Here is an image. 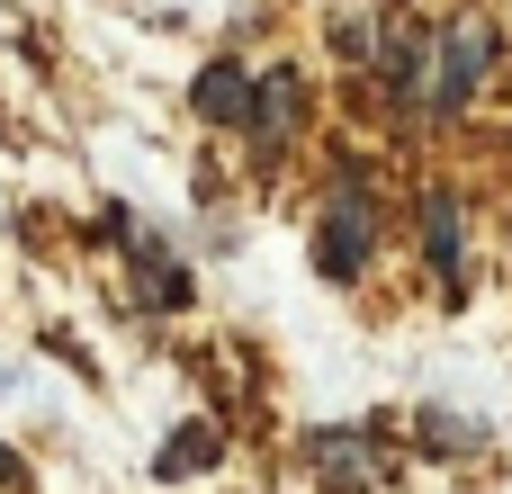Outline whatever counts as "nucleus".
<instances>
[{
  "label": "nucleus",
  "instance_id": "obj_4",
  "mask_svg": "<svg viewBox=\"0 0 512 494\" xmlns=\"http://www.w3.org/2000/svg\"><path fill=\"white\" fill-rule=\"evenodd\" d=\"M252 90H261V81H243V63H207V72H198V108H207L216 126L252 117Z\"/></svg>",
  "mask_w": 512,
  "mask_h": 494
},
{
  "label": "nucleus",
  "instance_id": "obj_7",
  "mask_svg": "<svg viewBox=\"0 0 512 494\" xmlns=\"http://www.w3.org/2000/svg\"><path fill=\"white\" fill-rule=\"evenodd\" d=\"M0 486H18V459H9V450H0Z\"/></svg>",
  "mask_w": 512,
  "mask_h": 494
},
{
  "label": "nucleus",
  "instance_id": "obj_1",
  "mask_svg": "<svg viewBox=\"0 0 512 494\" xmlns=\"http://www.w3.org/2000/svg\"><path fill=\"white\" fill-rule=\"evenodd\" d=\"M360 261H369V189L351 180V189H333V207L315 225V270L324 279H360Z\"/></svg>",
  "mask_w": 512,
  "mask_h": 494
},
{
  "label": "nucleus",
  "instance_id": "obj_6",
  "mask_svg": "<svg viewBox=\"0 0 512 494\" xmlns=\"http://www.w3.org/2000/svg\"><path fill=\"white\" fill-rule=\"evenodd\" d=\"M216 450H225V441H216V423H189V441H171V450H162V477H189V468H207Z\"/></svg>",
  "mask_w": 512,
  "mask_h": 494
},
{
  "label": "nucleus",
  "instance_id": "obj_5",
  "mask_svg": "<svg viewBox=\"0 0 512 494\" xmlns=\"http://www.w3.org/2000/svg\"><path fill=\"white\" fill-rule=\"evenodd\" d=\"M459 243H468V225H459V198H432V207H423V261H432L441 279H459Z\"/></svg>",
  "mask_w": 512,
  "mask_h": 494
},
{
  "label": "nucleus",
  "instance_id": "obj_3",
  "mask_svg": "<svg viewBox=\"0 0 512 494\" xmlns=\"http://www.w3.org/2000/svg\"><path fill=\"white\" fill-rule=\"evenodd\" d=\"M252 126H261V135H297V126H306V90H297V72H261V90H252Z\"/></svg>",
  "mask_w": 512,
  "mask_h": 494
},
{
  "label": "nucleus",
  "instance_id": "obj_2",
  "mask_svg": "<svg viewBox=\"0 0 512 494\" xmlns=\"http://www.w3.org/2000/svg\"><path fill=\"white\" fill-rule=\"evenodd\" d=\"M486 63H495V27H486V18H459V27H450L441 90H432V99H441V108H468V99H477V81H486Z\"/></svg>",
  "mask_w": 512,
  "mask_h": 494
}]
</instances>
